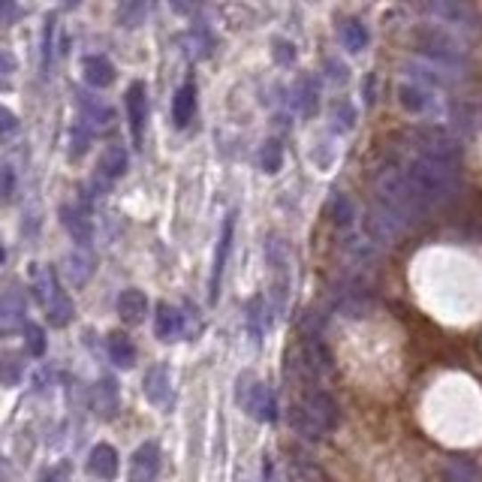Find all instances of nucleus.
I'll return each instance as SVG.
<instances>
[{
  "label": "nucleus",
  "instance_id": "39448f33",
  "mask_svg": "<svg viewBox=\"0 0 482 482\" xmlns=\"http://www.w3.org/2000/svg\"><path fill=\"white\" fill-rule=\"evenodd\" d=\"M419 45H422L425 58L437 61L444 69H464V49L453 37H446L444 30H422Z\"/></svg>",
  "mask_w": 482,
  "mask_h": 482
},
{
  "label": "nucleus",
  "instance_id": "1a4fd4ad",
  "mask_svg": "<svg viewBox=\"0 0 482 482\" xmlns=\"http://www.w3.org/2000/svg\"><path fill=\"white\" fill-rule=\"evenodd\" d=\"M298 368H302V374L311 377H323L331 371V353L317 335H305L298 344Z\"/></svg>",
  "mask_w": 482,
  "mask_h": 482
},
{
  "label": "nucleus",
  "instance_id": "4be33fe9",
  "mask_svg": "<svg viewBox=\"0 0 482 482\" xmlns=\"http://www.w3.org/2000/svg\"><path fill=\"white\" fill-rule=\"evenodd\" d=\"M196 115V85L184 82L176 91V100H172V118H176V127H187Z\"/></svg>",
  "mask_w": 482,
  "mask_h": 482
},
{
  "label": "nucleus",
  "instance_id": "2f4dec72",
  "mask_svg": "<svg viewBox=\"0 0 482 482\" xmlns=\"http://www.w3.org/2000/svg\"><path fill=\"white\" fill-rule=\"evenodd\" d=\"M281 163H283V148H281V142L268 139L266 145H263V151H259V166H263L266 172H278V169H281Z\"/></svg>",
  "mask_w": 482,
  "mask_h": 482
},
{
  "label": "nucleus",
  "instance_id": "f3484780",
  "mask_svg": "<svg viewBox=\"0 0 482 482\" xmlns=\"http://www.w3.org/2000/svg\"><path fill=\"white\" fill-rule=\"evenodd\" d=\"M82 76L91 88H109L118 78V69L106 54H85L82 58Z\"/></svg>",
  "mask_w": 482,
  "mask_h": 482
},
{
  "label": "nucleus",
  "instance_id": "2eb2a0df",
  "mask_svg": "<svg viewBox=\"0 0 482 482\" xmlns=\"http://www.w3.org/2000/svg\"><path fill=\"white\" fill-rule=\"evenodd\" d=\"M142 386H145V398L151 401L154 407H169L172 404V377H169V368L166 365H154L145 374Z\"/></svg>",
  "mask_w": 482,
  "mask_h": 482
},
{
  "label": "nucleus",
  "instance_id": "a19ab883",
  "mask_svg": "<svg viewBox=\"0 0 482 482\" xmlns=\"http://www.w3.org/2000/svg\"><path fill=\"white\" fill-rule=\"evenodd\" d=\"M4 257H6V254H4V248H0V263H4Z\"/></svg>",
  "mask_w": 482,
  "mask_h": 482
},
{
  "label": "nucleus",
  "instance_id": "f03ea898",
  "mask_svg": "<svg viewBox=\"0 0 482 482\" xmlns=\"http://www.w3.org/2000/svg\"><path fill=\"white\" fill-rule=\"evenodd\" d=\"M377 196H380V208L389 217L398 220L404 229L419 224V220L429 215V208H425V205L419 202V196L410 191L404 172L395 169V166H383L380 169V176H377Z\"/></svg>",
  "mask_w": 482,
  "mask_h": 482
},
{
  "label": "nucleus",
  "instance_id": "4c0bfd02",
  "mask_svg": "<svg viewBox=\"0 0 482 482\" xmlns=\"http://www.w3.org/2000/svg\"><path fill=\"white\" fill-rule=\"evenodd\" d=\"M298 94H302V97H298V106H302V112H314V85L305 82Z\"/></svg>",
  "mask_w": 482,
  "mask_h": 482
},
{
  "label": "nucleus",
  "instance_id": "6ab92c4d",
  "mask_svg": "<svg viewBox=\"0 0 482 482\" xmlns=\"http://www.w3.org/2000/svg\"><path fill=\"white\" fill-rule=\"evenodd\" d=\"M229 248H233V217H226V220H224V229H220V239H217L215 266H211V302H215L217 292H220V278H224Z\"/></svg>",
  "mask_w": 482,
  "mask_h": 482
},
{
  "label": "nucleus",
  "instance_id": "cd10ccee",
  "mask_svg": "<svg viewBox=\"0 0 482 482\" xmlns=\"http://www.w3.org/2000/svg\"><path fill=\"white\" fill-rule=\"evenodd\" d=\"M398 100L401 106L410 109V112H425V106H429V91L422 88V85H401L398 88Z\"/></svg>",
  "mask_w": 482,
  "mask_h": 482
},
{
  "label": "nucleus",
  "instance_id": "b1692460",
  "mask_svg": "<svg viewBox=\"0 0 482 482\" xmlns=\"http://www.w3.org/2000/svg\"><path fill=\"white\" fill-rule=\"evenodd\" d=\"M444 477H446V482H482V470L477 462H470V458L453 455L444 464Z\"/></svg>",
  "mask_w": 482,
  "mask_h": 482
},
{
  "label": "nucleus",
  "instance_id": "412c9836",
  "mask_svg": "<svg viewBox=\"0 0 482 482\" xmlns=\"http://www.w3.org/2000/svg\"><path fill=\"white\" fill-rule=\"evenodd\" d=\"M61 220H64L69 239H73L76 244H82V248H88L91 239H94V226H91V220L85 217V211L64 205V208H61Z\"/></svg>",
  "mask_w": 482,
  "mask_h": 482
},
{
  "label": "nucleus",
  "instance_id": "20e7f679",
  "mask_svg": "<svg viewBox=\"0 0 482 482\" xmlns=\"http://www.w3.org/2000/svg\"><path fill=\"white\" fill-rule=\"evenodd\" d=\"M239 404L259 422H274L278 419V404H274L272 389L250 374H244L239 380Z\"/></svg>",
  "mask_w": 482,
  "mask_h": 482
},
{
  "label": "nucleus",
  "instance_id": "4468645a",
  "mask_svg": "<svg viewBox=\"0 0 482 482\" xmlns=\"http://www.w3.org/2000/svg\"><path fill=\"white\" fill-rule=\"evenodd\" d=\"M154 335L160 341H176L184 335V314L178 307H172L169 302H160L154 307Z\"/></svg>",
  "mask_w": 482,
  "mask_h": 482
},
{
  "label": "nucleus",
  "instance_id": "9d476101",
  "mask_svg": "<svg viewBox=\"0 0 482 482\" xmlns=\"http://www.w3.org/2000/svg\"><path fill=\"white\" fill-rule=\"evenodd\" d=\"M431 12L437 15L444 25H455L464 30H482V15L473 10L470 4H458V0H440L431 6Z\"/></svg>",
  "mask_w": 482,
  "mask_h": 482
},
{
  "label": "nucleus",
  "instance_id": "0eeeda50",
  "mask_svg": "<svg viewBox=\"0 0 482 482\" xmlns=\"http://www.w3.org/2000/svg\"><path fill=\"white\" fill-rule=\"evenodd\" d=\"M298 407H302L305 413L314 419V425H317L320 431H335L338 422H341L338 401L331 398L329 392H323V389H307L302 395V401H298Z\"/></svg>",
  "mask_w": 482,
  "mask_h": 482
},
{
  "label": "nucleus",
  "instance_id": "6e6552de",
  "mask_svg": "<svg viewBox=\"0 0 482 482\" xmlns=\"http://www.w3.org/2000/svg\"><path fill=\"white\" fill-rule=\"evenodd\" d=\"M160 464H163L160 446H157L154 440H145V444L130 455L127 482H157V477H160Z\"/></svg>",
  "mask_w": 482,
  "mask_h": 482
},
{
  "label": "nucleus",
  "instance_id": "ddd939ff",
  "mask_svg": "<svg viewBox=\"0 0 482 482\" xmlns=\"http://www.w3.org/2000/svg\"><path fill=\"white\" fill-rule=\"evenodd\" d=\"M88 470L102 482L118 479V470H121V458H118V449L112 444H97L88 455Z\"/></svg>",
  "mask_w": 482,
  "mask_h": 482
},
{
  "label": "nucleus",
  "instance_id": "7c9ffc66",
  "mask_svg": "<svg viewBox=\"0 0 482 482\" xmlns=\"http://www.w3.org/2000/svg\"><path fill=\"white\" fill-rule=\"evenodd\" d=\"M25 350L30 359H39L45 353V331L37 323H25Z\"/></svg>",
  "mask_w": 482,
  "mask_h": 482
},
{
  "label": "nucleus",
  "instance_id": "c756f323",
  "mask_svg": "<svg viewBox=\"0 0 482 482\" xmlns=\"http://www.w3.org/2000/svg\"><path fill=\"white\" fill-rule=\"evenodd\" d=\"M341 39H344V45L350 52H362L368 45V30L362 21H347L344 30H341Z\"/></svg>",
  "mask_w": 482,
  "mask_h": 482
},
{
  "label": "nucleus",
  "instance_id": "a878e982",
  "mask_svg": "<svg viewBox=\"0 0 482 482\" xmlns=\"http://www.w3.org/2000/svg\"><path fill=\"white\" fill-rule=\"evenodd\" d=\"M21 377H25V362H21V355L15 353L0 355V386L12 389V386L21 383Z\"/></svg>",
  "mask_w": 482,
  "mask_h": 482
},
{
  "label": "nucleus",
  "instance_id": "e433bc0d",
  "mask_svg": "<svg viewBox=\"0 0 482 482\" xmlns=\"http://www.w3.org/2000/svg\"><path fill=\"white\" fill-rule=\"evenodd\" d=\"M21 15V10L15 4H6V0H0V28H10L15 19Z\"/></svg>",
  "mask_w": 482,
  "mask_h": 482
},
{
  "label": "nucleus",
  "instance_id": "a211bd4d",
  "mask_svg": "<svg viewBox=\"0 0 482 482\" xmlns=\"http://www.w3.org/2000/svg\"><path fill=\"white\" fill-rule=\"evenodd\" d=\"M118 317H121L127 326H139L142 320L148 317V296L142 290H124L118 296Z\"/></svg>",
  "mask_w": 482,
  "mask_h": 482
},
{
  "label": "nucleus",
  "instance_id": "f257e3e1",
  "mask_svg": "<svg viewBox=\"0 0 482 482\" xmlns=\"http://www.w3.org/2000/svg\"><path fill=\"white\" fill-rule=\"evenodd\" d=\"M401 172H404L410 191L419 196V202H422L429 211L449 202L458 193V187H462L455 166L440 163V160H429V157H413V160H410Z\"/></svg>",
  "mask_w": 482,
  "mask_h": 482
},
{
  "label": "nucleus",
  "instance_id": "bb28decb",
  "mask_svg": "<svg viewBox=\"0 0 482 482\" xmlns=\"http://www.w3.org/2000/svg\"><path fill=\"white\" fill-rule=\"evenodd\" d=\"M290 482H329V477L323 473V468L307 462V458H296L290 464Z\"/></svg>",
  "mask_w": 482,
  "mask_h": 482
},
{
  "label": "nucleus",
  "instance_id": "9b49d317",
  "mask_svg": "<svg viewBox=\"0 0 482 482\" xmlns=\"http://www.w3.org/2000/svg\"><path fill=\"white\" fill-rule=\"evenodd\" d=\"M124 106H127V121H130V133L133 142H142V130H145L148 121V97H145V85L133 82L127 94H124Z\"/></svg>",
  "mask_w": 482,
  "mask_h": 482
},
{
  "label": "nucleus",
  "instance_id": "72a5a7b5",
  "mask_svg": "<svg viewBox=\"0 0 482 482\" xmlns=\"http://www.w3.org/2000/svg\"><path fill=\"white\" fill-rule=\"evenodd\" d=\"M331 217H335V224L347 226L353 220V205L347 202L344 196H335V200H331Z\"/></svg>",
  "mask_w": 482,
  "mask_h": 482
},
{
  "label": "nucleus",
  "instance_id": "aec40b11",
  "mask_svg": "<svg viewBox=\"0 0 482 482\" xmlns=\"http://www.w3.org/2000/svg\"><path fill=\"white\" fill-rule=\"evenodd\" d=\"M106 353L118 368H133L136 365V344L130 341L127 331H109L106 338Z\"/></svg>",
  "mask_w": 482,
  "mask_h": 482
},
{
  "label": "nucleus",
  "instance_id": "58836bf2",
  "mask_svg": "<svg viewBox=\"0 0 482 482\" xmlns=\"http://www.w3.org/2000/svg\"><path fill=\"white\" fill-rule=\"evenodd\" d=\"M12 184H15L12 169H10V166H0V196H10Z\"/></svg>",
  "mask_w": 482,
  "mask_h": 482
},
{
  "label": "nucleus",
  "instance_id": "c9c22d12",
  "mask_svg": "<svg viewBox=\"0 0 482 482\" xmlns=\"http://www.w3.org/2000/svg\"><path fill=\"white\" fill-rule=\"evenodd\" d=\"M15 69H19V61H15V54L0 49V85L10 82V78L15 76Z\"/></svg>",
  "mask_w": 482,
  "mask_h": 482
},
{
  "label": "nucleus",
  "instance_id": "423d86ee",
  "mask_svg": "<svg viewBox=\"0 0 482 482\" xmlns=\"http://www.w3.org/2000/svg\"><path fill=\"white\" fill-rule=\"evenodd\" d=\"M416 157H429V160H440L449 166H458V157H462V148L458 142L444 130L425 127L416 133Z\"/></svg>",
  "mask_w": 482,
  "mask_h": 482
},
{
  "label": "nucleus",
  "instance_id": "473e14b6",
  "mask_svg": "<svg viewBox=\"0 0 482 482\" xmlns=\"http://www.w3.org/2000/svg\"><path fill=\"white\" fill-rule=\"evenodd\" d=\"M19 133V118H15L12 109L0 106V139H10Z\"/></svg>",
  "mask_w": 482,
  "mask_h": 482
},
{
  "label": "nucleus",
  "instance_id": "f704fd0d",
  "mask_svg": "<svg viewBox=\"0 0 482 482\" xmlns=\"http://www.w3.org/2000/svg\"><path fill=\"white\" fill-rule=\"evenodd\" d=\"M88 139H91L88 127H76L73 139H69V157H82L85 151H88Z\"/></svg>",
  "mask_w": 482,
  "mask_h": 482
},
{
  "label": "nucleus",
  "instance_id": "c85d7f7f",
  "mask_svg": "<svg viewBox=\"0 0 482 482\" xmlns=\"http://www.w3.org/2000/svg\"><path fill=\"white\" fill-rule=\"evenodd\" d=\"M290 425L296 429V434H302V437H311V440L323 437V431L317 429V425H314V419L307 416L298 404H292V410H290Z\"/></svg>",
  "mask_w": 482,
  "mask_h": 482
},
{
  "label": "nucleus",
  "instance_id": "7ed1b4c3",
  "mask_svg": "<svg viewBox=\"0 0 482 482\" xmlns=\"http://www.w3.org/2000/svg\"><path fill=\"white\" fill-rule=\"evenodd\" d=\"M34 298L39 305L45 307V317H49V323L54 329H64L73 323V298L67 296L64 290H61L58 278H54V272H45V268H34Z\"/></svg>",
  "mask_w": 482,
  "mask_h": 482
},
{
  "label": "nucleus",
  "instance_id": "dca6fc26",
  "mask_svg": "<svg viewBox=\"0 0 482 482\" xmlns=\"http://www.w3.org/2000/svg\"><path fill=\"white\" fill-rule=\"evenodd\" d=\"M118 404H121V398H118V383L112 377H100L91 389V410L100 419H112L118 413Z\"/></svg>",
  "mask_w": 482,
  "mask_h": 482
},
{
  "label": "nucleus",
  "instance_id": "5701e85b",
  "mask_svg": "<svg viewBox=\"0 0 482 482\" xmlns=\"http://www.w3.org/2000/svg\"><path fill=\"white\" fill-rule=\"evenodd\" d=\"M130 169V157L124 145H106L100 154V172L106 178H121Z\"/></svg>",
  "mask_w": 482,
  "mask_h": 482
},
{
  "label": "nucleus",
  "instance_id": "f8f14e48",
  "mask_svg": "<svg viewBox=\"0 0 482 482\" xmlns=\"http://www.w3.org/2000/svg\"><path fill=\"white\" fill-rule=\"evenodd\" d=\"M76 102H78V112H82V121L88 124V127H112L115 115L112 109H109V102H102V97L91 91H78L76 94Z\"/></svg>",
  "mask_w": 482,
  "mask_h": 482
},
{
  "label": "nucleus",
  "instance_id": "ea45409f",
  "mask_svg": "<svg viewBox=\"0 0 482 482\" xmlns=\"http://www.w3.org/2000/svg\"><path fill=\"white\" fill-rule=\"evenodd\" d=\"M52 30H54V21L49 19L45 21V37H43V64L49 67V61H52Z\"/></svg>",
  "mask_w": 482,
  "mask_h": 482
},
{
  "label": "nucleus",
  "instance_id": "393cba45",
  "mask_svg": "<svg viewBox=\"0 0 482 482\" xmlns=\"http://www.w3.org/2000/svg\"><path fill=\"white\" fill-rule=\"evenodd\" d=\"M64 268H67V278H69V283H73V287H85V283H88V278L94 274L91 257H85V254H69Z\"/></svg>",
  "mask_w": 482,
  "mask_h": 482
}]
</instances>
